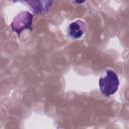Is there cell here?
<instances>
[{
	"label": "cell",
	"mask_w": 129,
	"mask_h": 129,
	"mask_svg": "<svg viewBox=\"0 0 129 129\" xmlns=\"http://www.w3.org/2000/svg\"><path fill=\"white\" fill-rule=\"evenodd\" d=\"M119 78L112 70H107L105 74L99 79V89L102 95L110 97L115 94L119 88Z\"/></svg>",
	"instance_id": "1"
},
{
	"label": "cell",
	"mask_w": 129,
	"mask_h": 129,
	"mask_svg": "<svg viewBox=\"0 0 129 129\" xmlns=\"http://www.w3.org/2000/svg\"><path fill=\"white\" fill-rule=\"evenodd\" d=\"M32 20H33L32 13H30L28 11H22L14 17V19L12 20V22L10 24V27L13 32L20 34L23 30H26V29L31 30L32 29V27H31Z\"/></svg>",
	"instance_id": "2"
},
{
	"label": "cell",
	"mask_w": 129,
	"mask_h": 129,
	"mask_svg": "<svg viewBox=\"0 0 129 129\" xmlns=\"http://www.w3.org/2000/svg\"><path fill=\"white\" fill-rule=\"evenodd\" d=\"M26 3L34 14H44L48 11L52 0H14Z\"/></svg>",
	"instance_id": "3"
},
{
	"label": "cell",
	"mask_w": 129,
	"mask_h": 129,
	"mask_svg": "<svg viewBox=\"0 0 129 129\" xmlns=\"http://www.w3.org/2000/svg\"><path fill=\"white\" fill-rule=\"evenodd\" d=\"M69 34L72 38L74 39H78L81 38L84 34V29L82 27V25L79 22H72L69 25Z\"/></svg>",
	"instance_id": "4"
},
{
	"label": "cell",
	"mask_w": 129,
	"mask_h": 129,
	"mask_svg": "<svg viewBox=\"0 0 129 129\" xmlns=\"http://www.w3.org/2000/svg\"><path fill=\"white\" fill-rule=\"evenodd\" d=\"M75 3H77V4H83L86 0H73Z\"/></svg>",
	"instance_id": "5"
}]
</instances>
